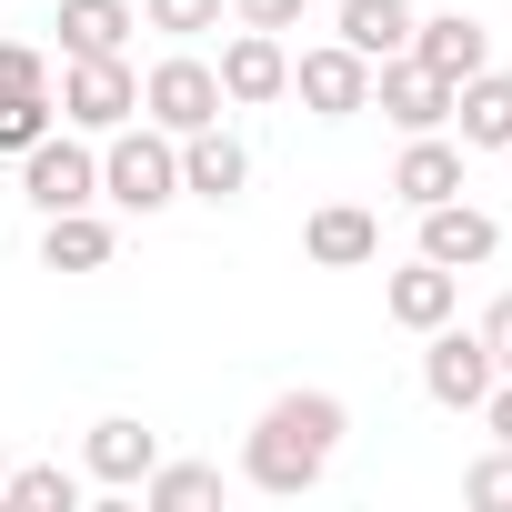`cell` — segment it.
<instances>
[{
    "label": "cell",
    "mask_w": 512,
    "mask_h": 512,
    "mask_svg": "<svg viewBox=\"0 0 512 512\" xmlns=\"http://www.w3.org/2000/svg\"><path fill=\"white\" fill-rule=\"evenodd\" d=\"M342 432H352L342 392H272L262 422L241 432V482H251V492H272V502H302V492L332 472Z\"/></svg>",
    "instance_id": "cell-1"
},
{
    "label": "cell",
    "mask_w": 512,
    "mask_h": 512,
    "mask_svg": "<svg viewBox=\"0 0 512 512\" xmlns=\"http://www.w3.org/2000/svg\"><path fill=\"white\" fill-rule=\"evenodd\" d=\"M101 201H111V211H141V221L171 211V201H181V141L151 131V121H141V131L121 121L111 151H101Z\"/></svg>",
    "instance_id": "cell-2"
},
{
    "label": "cell",
    "mask_w": 512,
    "mask_h": 512,
    "mask_svg": "<svg viewBox=\"0 0 512 512\" xmlns=\"http://www.w3.org/2000/svg\"><path fill=\"white\" fill-rule=\"evenodd\" d=\"M221 111H231V101H221V71H211V61L171 51V61H151V71H141V121H151V131H171V141H181V131H211Z\"/></svg>",
    "instance_id": "cell-3"
},
{
    "label": "cell",
    "mask_w": 512,
    "mask_h": 512,
    "mask_svg": "<svg viewBox=\"0 0 512 512\" xmlns=\"http://www.w3.org/2000/svg\"><path fill=\"white\" fill-rule=\"evenodd\" d=\"M61 121H71V131H121V121H141V71H131L121 51L71 61V71H61Z\"/></svg>",
    "instance_id": "cell-4"
},
{
    "label": "cell",
    "mask_w": 512,
    "mask_h": 512,
    "mask_svg": "<svg viewBox=\"0 0 512 512\" xmlns=\"http://www.w3.org/2000/svg\"><path fill=\"white\" fill-rule=\"evenodd\" d=\"M21 201L51 221V211H81V201H101V151L91 141H61V131H41L31 151H21Z\"/></svg>",
    "instance_id": "cell-5"
},
{
    "label": "cell",
    "mask_w": 512,
    "mask_h": 512,
    "mask_svg": "<svg viewBox=\"0 0 512 512\" xmlns=\"http://www.w3.org/2000/svg\"><path fill=\"white\" fill-rule=\"evenodd\" d=\"M292 91H302L312 121H352V111H372V61H362L352 41H312V51L292 61Z\"/></svg>",
    "instance_id": "cell-6"
},
{
    "label": "cell",
    "mask_w": 512,
    "mask_h": 512,
    "mask_svg": "<svg viewBox=\"0 0 512 512\" xmlns=\"http://www.w3.org/2000/svg\"><path fill=\"white\" fill-rule=\"evenodd\" d=\"M372 111L412 141V131H442L452 121V81L442 71H422L412 51H392V61H372Z\"/></svg>",
    "instance_id": "cell-7"
},
{
    "label": "cell",
    "mask_w": 512,
    "mask_h": 512,
    "mask_svg": "<svg viewBox=\"0 0 512 512\" xmlns=\"http://www.w3.org/2000/svg\"><path fill=\"white\" fill-rule=\"evenodd\" d=\"M422 342H432V352H422V392H432L442 412H482V392L502 382L492 352H482V332H452V322H442V332H422Z\"/></svg>",
    "instance_id": "cell-8"
},
{
    "label": "cell",
    "mask_w": 512,
    "mask_h": 512,
    "mask_svg": "<svg viewBox=\"0 0 512 512\" xmlns=\"http://www.w3.org/2000/svg\"><path fill=\"white\" fill-rule=\"evenodd\" d=\"M151 462H161V432L131 422V412H101V422L81 432V482H101V492H141Z\"/></svg>",
    "instance_id": "cell-9"
},
{
    "label": "cell",
    "mask_w": 512,
    "mask_h": 512,
    "mask_svg": "<svg viewBox=\"0 0 512 512\" xmlns=\"http://www.w3.org/2000/svg\"><path fill=\"white\" fill-rule=\"evenodd\" d=\"M211 71H221V101H231V111H262V101L292 91V51H282V31H231Z\"/></svg>",
    "instance_id": "cell-10"
},
{
    "label": "cell",
    "mask_w": 512,
    "mask_h": 512,
    "mask_svg": "<svg viewBox=\"0 0 512 512\" xmlns=\"http://www.w3.org/2000/svg\"><path fill=\"white\" fill-rule=\"evenodd\" d=\"M492 251H502V221H492V211H472L462 191L422 211V262H442V272H482Z\"/></svg>",
    "instance_id": "cell-11"
},
{
    "label": "cell",
    "mask_w": 512,
    "mask_h": 512,
    "mask_svg": "<svg viewBox=\"0 0 512 512\" xmlns=\"http://www.w3.org/2000/svg\"><path fill=\"white\" fill-rule=\"evenodd\" d=\"M382 312H392L402 332H442V322L462 312V272H442V262H422V251H412V262L382 282Z\"/></svg>",
    "instance_id": "cell-12"
},
{
    "label": "cell",
    "mask_w": 512,
    "mask_h": 512,
    "mask_svg": "<svg viewBox=\"0 0 512 512\" xmlns=\"http://www.w3.org/2000/svg\"><path fill=\"white\" fill-rule=\"evenodd\" d=\"M302 251L322 272H362V262H382V221L362 211V201H322L312 221H302Z\"/></svg>",
    "instance_id": "cell-13"
},
{
    "label": "cell",
    "mask_w": 512,
    "mask_h": 512,
    "mask_svg": "<svg viewBox=\"0 0 512 512\" xmlns=\"http://www.w3.org/2000/svg\"><path fill=\"white\" fill-rule=\"evenodd\" d=\"M412 61H422V71H442V81L462 91V81L492 61V31H482L472 11H432V21H412Z\"/></svg>",
    "instance_id": "cell-14"
},
{
    "label": "cell",
    "mask_w": 512,
    "mask_h": 512,
    "mask_svg": "<svg viewBox=\"0 0 512 512\" xmlns=\"http://www.w3.org/2000/svg\"><path fill=\"white\" fill-rule=\"evenodd\" d=\"M241 181H251V151H241L221 121H211V131H181V191H191V201L221 211V201H241Z\"/></svg>",
    "instance_id": "cell-15"
},
{
    "label": "cell",
    "mask_w": 512,
    "mask_h": 512,
    "mask_svg": "<svg viewBox=\"0 0 512 512\" xmlns=\"http://www.w3.org/2000/svg\"><path fill=\"white\" fill-rule=\"evenodd\" d=\"M392 191H402L412 211L452 201V191H462V141H442V131H412V141H402V161H392Z\"/></svg>",
    "instance_id": "cell-16"
},
{
    "label": "cell",
    "mask_w": 512,
    "mask_h": 512,
    "mask_svg": "<svg viewBox=\"0 0 512 512\" xmlns=\"http://www.w3.org/2000/svg\"><path fill=\"white\" fill-rule=\"evenodd\" d=\"M452 131H462V151H502L512 141V71H472L462 91H452Z\"/></svg>",
    "instance_id": "cell-17"
},
{
    "label": "cell",
    "mask_w": 512,
    "mask_h": 512,
    "mask_svg": "<svg viewBox=\"0 0 512 512\" xmlns=\"http://www.w3.org/2000/svg\"><path fill=\"white\" fill-rule=\"evenodd\" d=\"M111 251H121V231H111L91 201L41 221V262H51V272H111Z\"/></svg>",
    "instance_id": "cell-18"
},
{
    "label": "cell",
    "mask_w": 512,
    "mask_h": 512,
    "mask_svg": "<svg viewBox=\"0 0 512 512\" xmlns=\"http://www.w3.org/2000/svg\"><path fill=\"white\" fill-rule=\"evenodd\" d=\"M51 31H61L71 61H91V51H121V41L141 31V11H131V0H61V21H51Z\"/></svg>",
    "instance_id": "cell-19"
},
{
    "label": "cell",
    "mask_w": 512,
    "mask_h": 512,
    "mask_svg": "<svg viewBox=\"0 0 512 512\" xmlns=\"http://www.w3.org/2000/svg\"><path fill=\"white\" fill-rule=\"evenodd\" d=\"M412 0H342V31L332 41H352L362 61H392V51H412Z\"/></svg>",
    "instance_id": "cell-20"
},
{
    "label": "cell",
    "mask_w": 512,
    "mask_h": 512,
    "mask_svg": "<svg viewBox=\"0 0 512 512\" xmlns=\"http://www.w3.org/2000/svg\"><path fill=\"white\" fill-rule=\"evenodd\" d=\"M0 512H81V472L71 462H21L0 482Z\"/></svg>",
    "instance_id": "cell-21"
},
{
    "label": "cell",
    "mask_w": 512,
    "mask_h": 512,
    "mask_svg": "<svg viewBox=\"0 0 512 512\" xmlns=\"http://www.w3.org/2000/svg\"><path fill=\"white\" fill-rule=\"evenodd\" d=\"M141 502L151 512H201V502H221V472L211 462H151L141 472Z\"/></svg>",
    "instance_id": "cell-22"
},
{
    "label": "cell",
    "mask_w": 512,
    "mask_h": 512,
    "mask_svg": "<svg viewBox=\"0 0 512 512\" xmlns=\"http://www.w3.org/2000/svg\"><path fill=\"white\" fill-rule=\"evenodd\" d=\"M462 502H472V512H512V442H492V452L462 472Z\"/></svg>",
    "instance_id": "cell-23"
},
{
    "label": "cell",
    "mask_w": 512,
    "mask_h": 512,
    "mask_svg": "<svg viewBox=\"0 0 512 512\" xmlns=\"http://www.w3.org/2000/svg\"><path fill=\"white\" fill-rule=\"evenodd\" d=\"M221 11H231V0H141V21H151V31H171V41L221 31Z\"/></svg>",
    "instance_id": "cell-24"
},
{
    "label": "cell",
    "mask_w": 512,
    "mask_h": 512,
    "mask_svg": "<svg viewBox=\"0 0 512 512\" xmlns=\"http://www.w3.org/2000/svg\"><path fill=\"white\" fill-rule=\"evenodd\" d=\"M51 131V91H0V151H31Z\"/></svg>",
    "instance_id": "cell-25"
},
{
    "label": "cell",
    "mask_w": 512,
    "mask_h": 512,
    "mask_svg": "<svg viewBox=\"0 0 512 512\" xmlns=\"http://www.w3.org/2000/svg\"><path fill=\"white\" fill-rule=\"evenodd\" d=\"M0 91H51V61L31 41H0Z\"/></svg>",
    "instance_id": "cell-26"
},
{
    "label": "cell",
    "mask_w": 512,
    "mask_h": 512,
    "mask_svg": "<svg viewBox=\"0 0 512 512\" xmlns=\"http://www.w3.org/2000/svg\"><path fill=\"white\" fill-rule=\"evenodd\" d=\"M241 31H302V0H231Z\"/></svg>",
    "instance_id": "cell-27"
},
{
    "label": "cell",
    "mask_w": 512,
    "mask_h": 512,
    "mask_svg": "<svg viewBox=\"0 0 512 512\" xmlns=\"http://www.w3.org/2000/svg\"><path fill=\"white\" fill-rule=\"evenodd\" d=\"M472 332H482V352H492V372H512V292H502V302H492V312H482Z\"/></svg>",
    "instance_id": "cell-28"
},
{
    "label": "cell",
    "mask_w": 512,
    "mask_h": 512,
    "mask_svg": "<svg viewBox=\"0 0 512 512\" xmlns=\"http://www.w3.org/2000/svg\"><path fill=\"white\" fill-rule=\"evenodd\" d=\"M482 432H492V442H512V372L482 392Z\"/></svg>",
    "instance_id": "cell-29"
},
{
    "label": "cell",
    "mask_w": 512,
    "mask_h": 512,
    "mask_svg": "<svg viewBox=\"0 0 512 512\" xmlns=\"http://www.w3.org/2000/svg\"><path fill=\"white\" fill-rule=\"evenodd\" d=\"M0 482H11V462H0Z\"/></svg>",
    "instance_id": "cell-30"
},
{
    "label": "cell",
    "mask_w": 512,
    "mask_h": 512,
    "mask_svg": "<svg viewBox=\"0 0 512 512\" xmlns=\"http://www.w3.org/2000/svg\"><path fill=\"white\" fill-rule=\"evenodd\" d=\"M502 161H512V141H502Z\"/></svg>",
    "instance_id": "cell-31"
}]
</instances>
